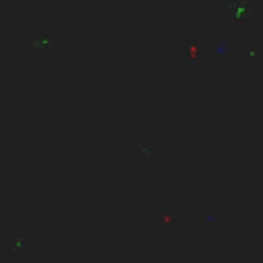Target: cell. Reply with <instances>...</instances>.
Returning <instances> with one entry per match:
<instances>
[{
  "label": "cell",
  "mask_w": 263,
  "mask_h": 263,
  "mask_svg": "<svg viewBox=\"0 0 263 263\" xmlns=\"http://www.w3.org/2000/svg\"><path fill=\"white\" fill-rule=\"evenodd\" d=\"M251 10H253V6L249 0H232L228 4V12H230L232 21H245L251 14Z\"/></svg>",
  "instance_id": "6da1fadb"
},
{
  "label": "cell",
  "mask_w": 263,
  "mask_h": 263,
  "mask_svg": "<svg viewBox=\"0 0 263 263\" xmlns=\"http://www.w3.org/2000/svg\"><path fill=\"white\" fill-rule=\"evenodd\" d=\"M31 45H33V49H37V51H47V49L53 45V37H51L49 33H39V35L31 41Z\"/></svg>",
  "instance_id": "7a4b0ae2"
}]
</instances>
